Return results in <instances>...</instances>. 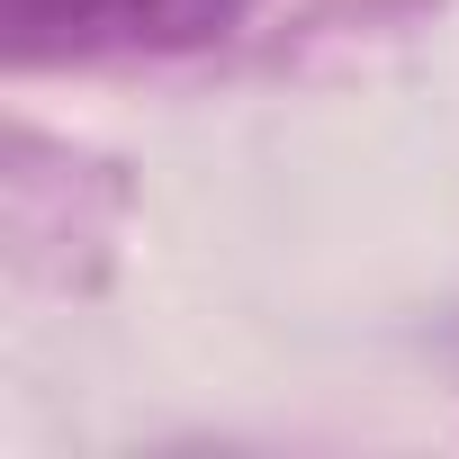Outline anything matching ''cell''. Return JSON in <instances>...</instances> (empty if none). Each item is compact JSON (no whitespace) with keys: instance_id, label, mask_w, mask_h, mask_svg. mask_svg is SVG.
I'll use <instances>...</instances> for the list:
<instances>
[{"instance_id":"1","label":"cell","mask_w":459,"mask_h":459,"mask_svg":"<svg viewBox=\"0 0 459 459\" xmlns=\"http://www.w3.org/2000/svg\"><path fill=\"white\" fill-rule=\"evenodd\" d=\"M253 0H19L28 55H180L207 46Z\"/></svg>"}]
</instances>
